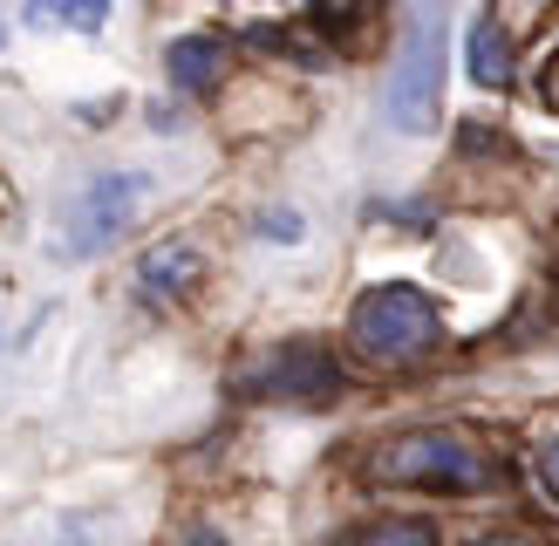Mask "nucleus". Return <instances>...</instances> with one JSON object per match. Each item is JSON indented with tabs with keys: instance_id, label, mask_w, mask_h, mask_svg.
<instances>
[{
	"instance_id": "12",
	"label": "nucleus",
	"mask_w": 559,
	"mask_h": 546,
	"mask_svg": "<svg viewBox=\"0 0 559 546\" xmlns=\"http://www.w3.org/2000/svg\"><path fill=\"white\" fill-rule=\"evenodd\" d=\"M539 485H546V499L559 506V437H546V451H539Z\"/></svg>"
},
{
	"instance_id": "6",
	"label": "nucleus",
	"mask_w": 559,
	"mask_h": 546,
	"mask_svg": "<svg viewBox=\"0 0 559 546\" xmlns=\"http://www.w3.org/2000/svg\"><path fill=\"white\" fill-rule=\"evenodd\" d=\"M199 281H205V260H199V246H185V239H164L136 260V300H144V308H178V300L199 294Z\"/></svg>"
},
{
	"instance_id": "14",
	"label": "nucleus",
	"mask_w": 559,
	"mask_h": 546,
	"mask_svg": "<svg viewBox=\"0 0 559 546\" xmlns=\"http://www.w3.org/2000/svg\"><path fill=\"white\" fill-rule=\"evenodd\" d=\"M191 546H226V539H218V533H191Z\"/></svg>"
},
{
	"instance_id": "7",
	"label": "nucleus",
	"mask_w": 559,
	"mask_h": 546,
	"mask_svg": "<svg viewBox=\"0 0 559 546\" xmlns=\"http://www.w3.org/2000/svg\"><path fill=\"white\" fill-rule=\"evenodd\" d=\"M164 69H171V82L185 96H205V90H218V75H226V41L218 35H185V41L164 48Z\"/></svg>"
},
{
	"instance_id": "5",
	"label": "nucleus",
	"mask_w": 559,
	"mask_h": 546,
	"mask_svg": "<svg viewBox=\"0 0 559 546\" xmlns=\"http://www.w3.org/2000/svg\"><path fill=\"white\" fill-rule=\"evenodd\" d=\"M136 199H144V178H130V171H103L82 185V199L69 205V253H103L109 239H117L130 226V212Z\"/></svg>"
},
{
	"instance_id": "9",
	"label": "nucleus",
	"mask_w": 559,
	"mask_h": 546,
	"mask_svg": "<svg viewBox=\"0 0 559 546\" xmlns=\"http://www.w3.org/2000/svg\"><path fill=\"white\" fill-rule=\"evenodd\" d=\"M27 21L55 27V35H103L109 0H27Z\"/></svg>"
},
{
	"instance_id": "2",
	"label": "nucleus",
	"mask_w": 559,
	"mask_h": 546,
	"mask_svg": "<svg viewBox=\"0 0 559 546\" xmlns=\"http://www.w3.org/2000/svg\"><path fill=\"white\" fill-rule=\"evenodd\" d=\"M348 342L369 355V363H382V369H409V363H424V355L443 342V314H437V300L424 287L382 281V287H369L348 308Z\"/></svg>"
},
{
	"instance_id": "11",
	"label": "nucleus",
	"mask_w": 559,
	"mask_h": 546,
	"mask_svg": "<svg viewBox=\"0 0 559 546\" xmlns=\"http://www.w3.org/2000/svg\"><path fill=\"white\" fill-rule=\"evenodd\" d=\"M369 14H376V0H314V21L328 27L334 41H342V35H355V27L369 21Z\"/></svg>"
},
{
	"instance_id": "4",
	"label": "nucleus",
	"mask_w": 559,
	"mask_h": 546,
	"mask_svg": "<svg viewBox=\"0 0 559 546\" xmlns=\"http://www.w3.org/2000/svg\"><path fill=\"white\" fill-rule=\"evenodd\" d=\"M239 382H246V396H273V403H334L342 396V363L321 342H280Z\"/></svg>"
},
{
	"instance_id": "13",
	"label": "nucleus",
	"mask_w": 559,
	"mask_h": 546,
	"mask_svg": "<svg viewBox=\"0 0 559 546\" xmlns=\"http://www.w3.org/2000/svg\"><path fill=\"white\" fill-rule=\"evenodd\" d=\"M478 546H539V539H525V533H498V539H478Z\"/></svg>"
},
{
	"instance_id": "3",
	"label": "nucleus",
	"mask_w": 559,
	"mask_h": 546,
	"mask_svg": "<svg viewBox=\"0 0 559 546\" xmlns=\"http://www.w3.org/2000/svg\"><path fill=\"white\" fill-rule=\"evenodd\" d=\"M443 103V0H409L403 48L382 82V117L403 136H430Z\"/></svg>"
},
{
	"instance_id": "10",
	"label": "nucleus",
	"mask_w": 559,
	"mask_h": 546,
	"mask_svg": "<svg viewBox=\"0 0 559 546\" xmlns=\"http://www.w3.org/2000/svg\"><path fill=\"white\" fill-rule=\"evenodd\" d=\"M342 546H437V526L430 519H376V526L348 533Z\"/></svg>"
},
{
	"instance_id": "8",
	"label": "nucleus",
	"mask_w": 559,
	"mask_h": 546,
	"mask_svg": "<svg viewBox=\"0 0 559 546\" xmlns=\"http://www.w3.org/2000/svg\"><path fill=\"white\" fill-rule=\"evenodd\" d=\"M464 55H471L464 69H471V82H478V90H512V35H506V27H498L491 14L471 21Z\"/></svg>"
},
{
	"instance_id": "1",
	"label": "nucleus",
	"mask_w": 559,
	"mask_h": 546,
	"mask_svg": "<svg viewBox=\"0 0 559 546\" xmlns=\"http://www.w3.org/2000/svg\"><path fill=\"white\" fill-rule=\"evenodd\" d=\"M376 485L403 491H437V499H478L498 485V458L464 430H403L396 444H382L369 458Z\"/></svg>"
},
{
	"instance_id": "15",
	"label": "nucleus",
	"mask_w": 559,
	"mask_h": 546,
	"mask_svg": "<svg viewBox=\"0 0 559 546\" xmlns=\"http://www.w3.org/2000/svg\"><path fill=\"white\" fill-rule=\"evenodd\" d=\"M0 41H8V27H0Z\"/></svg>"
}]
</instances>
